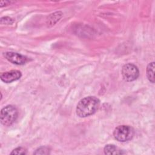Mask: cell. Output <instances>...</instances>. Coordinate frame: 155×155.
Returning a JSON list of instances; mask_svg holds the SVG:
<instances>
[{"mask_svg":"<svg viewBox=\"0 0 155 155\" xmlns=\"http://www.w3.org/2000/svg\"><path fill=\"white\" fill-rule=\"evenodd\" d=\"M100 101L95 96H87L82 99L76 108V114L80 117H85L93 114L98 109Z\"/></svg>","mask_w":155,"mask_h":155,"instance_id":"1","label":"cell"},{"mask_svg":"<svg viewBox=\"0 0 155 155\" xmlns=\"http://www.w3.org/2000/svg\"><path fill=\"white\" fill-rule=\"evenodd\" d=\"M18 116V111L15 106L7 105L2 108L1 111V123L4 126H10L16 121Z\"/></svg>","mask_w":155,"mask_h":155,"instance_id":"2","label":"cell"},{"mask_svg":"<svg viewBox=\"0 0 155 155\" xmlns=\"http://www.w3.org/2000/svg\"><path fill=\"white\" fill-rule=\"evenodd\" d=\"M133 128L127 125H121L115 128L113 131L114 138L119 142H127L131 140L134 136Z\"/></svg>","mask_w":155,"mask_h":155,"instance_id":"3","label":"cell"},{"mask_svg":"<svg viewBox=\"0 0 155 155\" xmlns=\"http://www.w3.org/2000/svg\"><path fill=\"white\" fill-rule=\"evenodd\" d=\"M121 74L124 81L127 82H131L138 78L139 75V71L135 65L128 63L125 64L122 67Z\"/></svg>","mask_w":155,"mask_h":155,"instance_id":"4","label":"cell"},{"mask_svg":"<svg viewBox=\"0 0 155 155\" xmlns=\"http://www.w3.org/2000/svg\"><path fill=\"white\" fill-rule=\"evenodd\" d=\"M4 56L9 62L16 65H23L27 61L26 56L15 52H6L4 53Z\"/></svg>","mask_w":155,"mask_h":155,"instance_id":"5","label":"cell"},{"mask_svg":"<svg viewBox=\"0 0 155 155\" xmlns=\"http://www.w3.org/2000/svg\"><path fill=\"white\" fill-rule=\"evenodd\" d=\"M21 76L22 74L20 71L13 70L2 73L0 75V78L1 81H2L3 82L5 83H10L19 79Z\"/></svg>","mask_w":155,"mask_h":155,"instance_id":"6","label":"cell"},{"mask_svg":"<svg viewBox=\"0 0 155 155\" xmlns=\"http://www.w3.org/2000/svg\"><path fill=\"white\" fill-rule=\"evenodd\" d=\"M104 151L105 154H123L122 150H120L118 147H116L113 144L107 145L104 148Z\"/></svg>","mask_w":155,"mask_h":155,"instance_id":"7","label":"cell"},{"mask_svg":"<svg viewBox=\"0 0 155 155\" xmlns=\"http://www.w3.org/2000/svg\"><path fill=\"white\" fill-rule=\"evenodd\" d=\"M154 62H150L147 67V76L148 81L152 83L154 82Z\"/></svg>","mask_w":155,"mask_h":155,"instance_id":"8","label":"cell"},{"mask_svg":"<svg viewBox=\"0 0 155 155\" xmlns=\"http://www.w3.org/2000/svg\"><path fill=\"white\" fill-rule=\"evenodd\" d=\"M49 153V149L46 147H42L38 148L35 152V154H47Z\"/></svg>","mask_w":155,"mask_h":155,"instance_id":"9","label":"cell"},{"mask_svg":"<svg viewBox=\"0 0 155 155\" xmlns=\"http://www.w3.org/2000/svg\"><path fill=\"white\" fill-rule=\"evenodd\" d=\"M27 153L26 150L23 147H17L14 149L10 154H25Z\"/></svg>","mask_w":155,"mask_h":155,"instance_id":"10","label":"cell"}]
</instances>
